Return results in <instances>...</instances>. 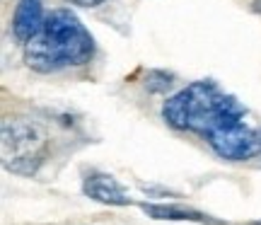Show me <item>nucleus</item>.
I'll list each match as a JSON object with an SVG mask.
<instances>
[{"instance_id": "6e6552de", "label": "nucleus", "mask_w": 261, "mask_h": 225, "mask_svg": "<svg viewBox=\"0 0 261 225\" xmlns=\"http://www.w3.org/2000/svg\"><path fill=\"white\" fill-rule=\"evenodd\" d=\"M174 83V75L165 73V70H150L145 75V90L148 92H167Z\"/></svg>"}, {"instance_id": "20e7f679", "label": "nucleus", "mask_w": 261, "mask_h": 225, "mask_svg": "<svg viewBox=\"0 0 261 225\" xmlns=\"http://www.w3.org/2000/svg\"><path fill=\"white\" fill-rule=\"evenodd\" d=\"M205 141L218 158L227 162H244L261 153V133L244 123V114H227L213 129L205 131Z\"/></svg>"}, {"instance_id": "f257e3e1", "label": "nucleus", "mask_w": 261, "mask_h": 225, "mask_svg": "<svg viewBox=\"0 0 261 225\" xmlns=\"http://www.w3.org/2000/svg\"><path fill=\"white\" fill-rule=\"evenodd\" d=\"M94 39L73 10H51L44 24L24 44V63L37 73H58L63 68L90 63Z\"/></svg>"}, {"instance_id": "423d86ee", "label": "nucleus", "mask_w": 261, "mask_h": 225, "mask_svg": "<svg viewBox=\"0 0 261 225\" xmlns=\"http://www.w3.org/2000/svg\"><path fill=\"white\" fill-rule=\"evenodd\" d=\"M44 0H17V8L12 15V34L24 46L44 24Z\"/></svg>"}, {"instance_id": "f03ea898", "label": "nucleus", "mask_w": 261, "mask_h": 225, "mask_svg": "<svg viewBox=\"0 0 261 225\" xmlns=\"http://www.w3.org/2000/svg\"><path fill=\"white\" fill-rule=\"evenodd\" d=\"M227 114H247L232 94H225L213 80H196L162 104V119L177 131L203 133Z\"/></svg>"}, {"instance_id": "7ed1b4c3", "label": "nucleus", "mask_w": 261, "mask_h": 225, "mask_svg": "<svg viewBox=\"0 0 261 225\" xmlns=\"http://www.w3.org/2000/svg\"><path fill=\"white\" fill-rule=\"evenodd\" d=\"M48 155L46 133L29 119L3 121V165L15 174L32 177Z\"/></svg>"}, {"instance_id": "0eeeda50", "label": "nucleus", "mask_w": 261, "mask_h": 225, "mask_svg": "<svg viewBox=\"0 0 261 225\" xmlns=\"http://www.w3.org/2000/svg\"><path fill=\"white\" fill-rule=\"evenodd\" d=\"M143 213L155 220H187V223H201V225H227L223 220H215L213 216H205L196 208L181 206V204H140Z\"/></svg>"}, {"instance_id": "39448f33", "label": "nucleus", "mask_w": 261, "mask_h": 225, "mask_svg": "<svg viewBox=\"0 0 261 225\" xmlns=\"http://www.w3.org/2000/svg\"><path fill=\"white\" fill-rule=\"evenodd\" d=\"M83 194L92 201L107 204V206H128L130 204L128 191L112 174H104V172H92V174L85 177Z\"/></svg>"}, {"instance_id": "1a4fd4ad", "label": "nucleus", "mask_w": 261, "mask_h": 225, "mask_svg": "<svg viewBox=\"0 0 261 225\" xmlns=\"http://www.w3.org/2000/svg\"><path fill=\"white\" fill-rule=\"evenodd\" d=\"M68 3H73V5H80V8H97V5H102L104 0H68Z\"/></svg>"}]
</instances>
